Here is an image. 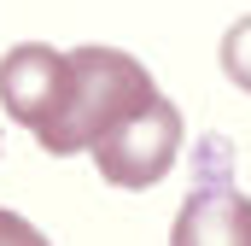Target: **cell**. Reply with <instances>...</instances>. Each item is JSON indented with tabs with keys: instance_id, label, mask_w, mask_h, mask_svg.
<instances>
[{
	"instance_id": "obj_1",
	"label": "cell",
	"mask_w": 251,
	"mask_h": 246,
	"mask_svg": "<svg viewBox=\"0 0 251 246\" xmlns=\"http://www.w3.org/2000/svg\"><path fill=\"white\" fill-rule=\"evenodd\" d=\"M164 94L152 82V70L123 53V47H76L70 53V94L53 118L35 129V141L70 158V153H94L105 135H117L123 123H134L140 112H152Z\"/></svg>"
},
{
	"instance_id": "obj_2",
	"label": "cell",
	"mask_w": 251,
	"mask_h": 246,
	"mask_svg": "<svg viewBox=\"0 0 251 246\" xmlns=\"http://www.w3.org/2000/svg\"><path fill=\"white\" fill-rule=\"evenodd\" d=\"M181 158V112L170 100H158L152 112L123 123L117 135H105L94 147V170L111 187H152L170 176V164Z\"/></svg>"
},
{
	"instance_id": "obj_3",
	"label": "cell",
	"mask_w": 251,
	"mask_h": 246,
	"mask_svg": "<svg viewBox=\"0 0 251 246\" xmlns=\"http://www.w3.org/2000/svg\"><path fill=\"white\" fill-rule=\"evenodd\" d=\"M64 94H70V53L47 47V41H24L0 59V106L29 135L64 106Z\"/></svg>"
},
{
	"instance_id": "obj_4",
	"label": "cell",
	"mask_w": 251,
	"mask_h": 246,
	"mask_svg": "<svg viewBox=\"0 0 251 246\" xmlns=\"http://www.w3.org/2000/svg\"><path fill=\"white\" fill-rule=\"evenodd\" d=\"M170 246H251V199L240 187H193L176 211Z\"/></svg>"
},
{
	"instance_id": "obj_5",
	"label": "cell",
	"mask_w": 251,
	"mask_h": 246,
	"mask_svg": "<svg viewBox=\"0 0 251 246\" xmlns=\"http://www.w3.org/2000/svg\"><path fill=\"white\" fill-rule=\"evenodd\" d=\"M222 70H228L234 88L251 94V18H240V24L222 35Z\"/></svg>"
},
{
	"instance_id": "obj_6",
	"label": "cell",
	"mask_w": 251,
	"mask_h": 246,
	"mask_svg": "<svg viewBox=\"0 0 251 246\" xmlns=\"http://www.w3.org/2000/svg\"><path fill=\"white\" fill-rule=\"evenodd\" d=\"M0 246H53V241H47L29 217H18V211H6V205H0Z\"/></svg>"
}]
</instances>
